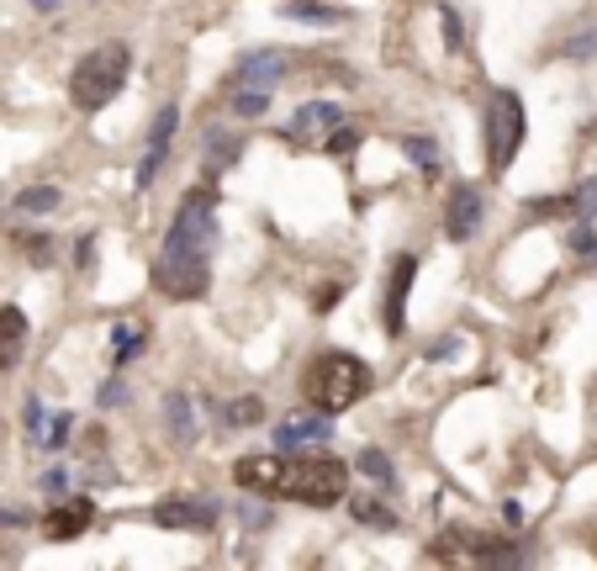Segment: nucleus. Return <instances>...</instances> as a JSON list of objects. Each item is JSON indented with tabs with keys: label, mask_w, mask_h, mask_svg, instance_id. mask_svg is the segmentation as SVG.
<instances>
[{
	"label": "nucleus",
	"mask_w": 597,
	"mask_h": 571,
	"mask_svg": "<svg viewBox=\"0 0 597 571\" xmlns=\"http://www.w3.org/2000/svg\"><path fill=\"white\" fill-rule=\"evenodd\" d=\"M360 471L376 476V482H391V460H386L381 450H365V455H360Z\"/></svg>",
	"instance_id": "nucleus-24"
},
{
	"label": "nucleus",
	"mask_w": 597,
	"mask_h": 571,
	"mask_svg": "<svg viewBox=\"0 0 597 571\" xmlns=\"http://www.w3.org/2000/svg\"><path fill=\"white\" fill-rule=\"evenodd\" d=\"M233 482L244 492H270V497H291V503H307V508H333L344 503L349 492V471L344 460H328V455H244L233 466Z\"/></svg>",
	"instance_id": "nucleus-2"
},
{
	"label": "nucleus",
	"mask_w": 597,
	"mask_h": 571,
	"mask_svg": "<svg viewBox=\"0 0 597 571\" xmlns=\"http://www.w3.org/2000/svg\"><path fill=\"white\" fill-rule=\"evenodd\" d=\"M354 519H365V524H397V513H391L386 503H376V497H354Z\"/></svg>",
	"instance_id": "nucleus-19"
},
{
	"label": "nucleus",
	"mask_w": 597,
	"mask_h": 571,
	"mask_svg": "<svg viewBox=\"0 0 597 571\" xmlns=\"http://www.w3.org/2000/svg\"><path fill=\"white\" fill-rule=\"evenodd\" d=\"M370 365L365 360H354V355H344V349H328V355H317L312 365H307V402L317 413H344V408H354L360 397H370Z\"/></svg>",
	"instance_id": "nucleus-3"
},
{
	"label": "nucleus",
	"mask_w": 597,
	"mask_h": 571,
	"mask_svg": "<svg viewBox=\"0 0 597 571\" xmlns=\"http://www.w3.org/2000/svg\"><path fill=\"white\" fill-rule=\"evenodd\" d=\"M96 524V503L90 497H69L48 513V540H80V534Z\"/></svg>",
	"instance_id": "nucleus-11"
},
{
	"label": "nucleus",
	"mask_w": 597,
	"mask_h": 571,
	"mask_svg": "<svg viewBox=\"0 0 597 571\" xmlns=\"http://www.w3.org/2000/svg\"><path fill=\"white\" fill-rule=\"evenodd\" d=\"M413 275H418V260H413V254H397L391 281H386V297H381V318H386V334L391 339L407 328V291H413Z\"/></svg>",
	"instance_id": "nucleus-6"
},
{
	"label": "nucleus",
	"mask_w": 597,
	"mask_h": 571,
	"mask_svg": "<svg viewBox=\"0 0 597 571\" xmlns=\"http://www.w3.org/2000/svg\"><path fill=\"white\" fill-rule=\"evenodd\" d=\"M259 418H265V402L259 397H233L228 408H222V423H228V429H249Z\"/></svg>",
	"instance_id": "nucleus-16"
},
{
	"label": "nucleus",
	"mask_w": 597,
	"mask_h": 571,
	"mask_svg": "<svg viewBox=\"0 0 597 571\" xmlns=\"http://www.w3.org/2000/svg\"><path fill=\"white\" fill-rule=\"evenodd\" d=\"M333 439V423L328 413H296L275 429V450H296V445H328Z\"/></svg>",
	"instance_id": "nucleus-10"
},
{
	"label": "nucleus",
	"mask_w": 597,
	"mask_h": 571,
	"mask_svg": "<svg viewBox=\"0 0 597 571\" xmlns=\"http://www.w3.org/2000/svg\"><path fill=\"white\" fill-rule=\"evenodd\" d=\"M111 344H117V365H127V355H138V344H143V323H117Z\"/></svg>",
	"instance_id": "nucleus-18"
},
{
	"label": "nucleus",
	"mask_w": 597,
	"mask_h": 571,
	"mask_svg": "<svg viewBox=\"0 0 597 571\" xmlns=\"http://www.w3.org/2000/svg\"><path fill=\"white\" fill-rule=\"evenodd\" d=\"M127 69H133V53L122 43H106V48H90L80 64H74V80H69V96L80 112H101L106 101H117V90L127 85Z\"/></svg>",
	"instance_id": "nucleus-4"
},
{
	"label": "nucleus",
	"mask_w": 597,
	"mask_h": 571,
	"mask_svg": "<svg viewBox=\"0 0 597 571\" xmlns=\"http://www.w3.org/2000/svg\"><path fill=\"white\" fill-rule=\"evenodd\" d=\"M22 344H27V312L0 307V371H11V365L22 360Z\"/></svg>",
	"instance_id": "nucleus-14"
},
{
	"label": "nucleus",
	"mask_w": 597,
	"mask_h": 571,
	"mask_svg": "<svg viewBox=\"0 0 597 571\" xmlns=\"http://www.w3.org/2000/svg\"><path fill=\"white\" fill-rule=\"evenodd\" d=\"M524 143V101L513 90H497L487 106V154H492V175H502Z\"/></svg>",
	"instance_id": "nucleus-5"
},
{
	"label": "nucleus",
	"mask_w": 597,
	"mask_h": 571,
	"mask_svg": "<svg viewBox=\"0 0 597 571\" xmlns=\"http://www.w3.org/2000/svg\"><path fill=\"white\" fill-rule=\"evenodd\" d=\"M164 408H170V429H175L180 439H196V423H191V402H185V397H170V402H164Z\"/></svg>",
	"instance_id": "nucleus-21"
},
{
	"label": "nucleus",
	"mask_w": 597,
	"mask_h": 571,
	"mask_svg": "<svg viewBox=\"0 0 597 571\" xmlns=\"http://www.w3.org/2000/svg\"><path fill=\"white\" fill-rule=\"evenodd\" d=\"M228 112H238V117H259V112H270V90L228 85Z\"/></svg>",
	"instance_id": "nucleus-15"
},
{
	"label": "nucleus",
	"mask_w": 597,
	"mask_h": 571,
	"mask_svg": "<svg viewBox=\"0 0 597 571\" xmlns=\"http://www.w3.org/2000/svg\"><path fill=\"white\" fill-rule=\"evenodd\" d=\"M323 149L344 159V154H354V149H360V133H354V127H344V122H339V127H333V133H328V143H323Z\"/></svg>",
	"instance_id": "nucleus-23"
},
{
	"label": "nucleus",
	"mask_w": 597,
	"mask_h": 571,
	"mask_svg": "<svg viewBox=\"0 0 597 571\" xmlns=\"http://www.w3.org/2000/svg\"><path fill=\"white\" fill-rule=\"evenodd\" d=\"M344 122V112L333 101H312V106H302V112H296V122H291V138L302 143V149H323L328 143V133L333 127Z\"/></svg>",
	"instance_id": "nucleus-8"
},
{
	"label": "nucleus",
	"mask_w": 597,
	"mask_h": 571,
	"mask_svg": "<svg viewBox=\"0 0 597 571\" xmlns=\"http://www.w3.org/2000/svg\"><path fill=\"white\" fill-rule=\"evenodd\" d=\"M571 249H576V254H597V233H592V228H576V233H571Z\"/></svg>",
	"instance_id": "nucleus-25"
},
{
	"label": "nucleus",
	"mask_w": 597,
	"mask_h": 571,
	"mask_svg": "<svg viewBox=\"0 0 597 571\" xmlns=\"http://www.w3.org/2000/svg\"><path fill=\"white\" fill-rule=\"evenodd\" d=\"M53 207H59V191H53V186H27L22 196H16V212H53Z\"/></svg>",
	"instance_id": "nucleus-17"
},
{
	"label": "nucleus",
	"mask_w": 597,
	"mask_h": 571,
	"mask_svg": "<svg viewBox=\"0 0 597 571\" xmlns=\"http://www.w3.org/2000/svg\"><path fill=\"white\" fill-rule=\"evenodd\" d=\"M154 524H164V529H207V524H217V508L212 503H191V497H170V503L154 508Z\"/></svg>",
	"instance_id": "nucleus-12"
},
{
	"label": "nucleus",
	"mask_w": 597,
	"mask_h": 571,
	"mask_svg": "<svg viewBox=\"0 0 597 571\" xmlns=\"http://www.w3.org/2000/svg\"><path fill=\"white\" fill-rule=\"evenodd\" d=\"M476 223H481V191L476 186H460L450 196V212H444V233H450V238H471Z\"/></svg>",
	"instance_id": "nucleus-13"
},
{
	"label": "nucleus",
	"mask_w": 597,
	"mask_h": 571,
	"mask_svg": "<svg viewBox=\"0 0 597 571\" xmlns=\"http://www.w3.org/2000/svg\"><path fill=\"white\" fill-rule=\"evenodd\" d=\"M566 212H576V217H597V180H582V186L571 191Z\"/></svg>",
	"instance_id": "nucleus-20"
},
{
	"label": "nucleus",
	"mask_w": 597,
	"mask_h": 571,
	"mask_svg": "<svg viewBox=\"0 0 597 571\" xmlns=\"http://www.w3.org/2000/svg\"><path fill=\"white\" fill-rule=\"evenodd\" d=\"M286 53L281 48H265V53H249V59H238V69H233V80L228 85H244V90H270L275 96V85L286 80Z\"/></svg>",
	"instance_id": "nucleus-7"
},
{
	"label": "nucleus",
	"mask_w": 597,
	"mask_h": 571,
	"mask_svg": "<svg viewBox=\"0 0 597 571\" xmlns=\"http://www.w3.org/2000/svg\"><path fill=\"white\" fill-rule=\"evenodd\" d=\"M212 244H217V207H212V191H191L180 201L170 238H164V254L154 265V286L175 302H196L207 297V281H212Z\"/></svg>",
	"instance_id": "nucleus-1"
},
{
	"label": "nucleus",
	"mask_w": 597,
	"mask_h": 571,
	"mask_svg": "<svg viewBox=\"0 0 597 571\" xmlns=\"http://www.w3.org/2000/svg\"><path fill=\"white\" fill-rule=\"evenodd\" d=\"M402 149H407V159H413V164H418V170H428V175H434V170H439V154H434V143H423V138H407V143H402Z\"/></svg>",
	"instance_id": "nucleus-22"
},
{
	"label": "nucleus",
	"mask_w": 597,
	"mask_h": 571,
	"mask_svg": "<svg viewBox=\"0 0 597 571\" xmlns=\"http://www.w3.org/2000/svg\"><path fill=\"white\" fill-rule=\"evenodd\" d=\"M175 122H180V112H175V106H159L154 127H148V154H143V164H138V186H154L159 164L170 159V138H175Z\"/></svg>",
	"instance_id": "nucleus-9"
}]
</instances>
